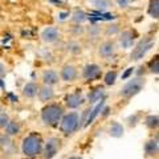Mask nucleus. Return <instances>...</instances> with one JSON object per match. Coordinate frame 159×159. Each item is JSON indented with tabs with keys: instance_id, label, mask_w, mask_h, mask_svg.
<instances>
[{
	"instance_id": "6e6552de",
	"label": "nucleus",
	"mask_w": 159,
	"mask_h": 159,
	"mask_svg": "<svg viewBox=\"0 0 159 159\" xmlns=\"http://www.w3.org/2000/svg\"><path fill=\"white\" fill-rule=\"evenodd\" d=\"M60 148V141L57 138H49L47 143H45V147H44V158L45 159H52L54 155L57 154Z\"/></svg>"
},
{
	"instance_id": "cd10ccee",
	"label": "nucleus",
	"mask_w": 159,
	"mask_h": 159,
	"mask_svg": "<svg viewBox=\"0 0 159 159\" xmlns=\"http://www.w3.org/2000/svg\"><path fill=\"white\" fill-rule=\"evenodd\" d=\"M68 51L70 52V53L77 54V53L81 52V45H80L78 43H74V41H72V43H69V44H68Z\"/></svg>"
},
{
	"instance_id": "39448f33",
	"label": "nucleus",
	"mask_w": 159,
	"mask_h": 159,
	"mask_svg": "<svg viewBox=\"0 0 159 159\" xmlns=\"http://www.w3.org/2000/svg\"><path fill=\"white\" fill-rule=\"evenodd\" d=\"M154 47V40L152 37H145L139 41L135 47H134L133 52L130 54V58L133 61H138L146 56V53L150 51V49Z\"/></svg>"
},
{
	"instance_id": "4468645a",
	"label": "nucleus",
	"mask_w": 159,
	"mask_h": 159,
	"mask_svg": "<svg viewBox=\"0 0 159 159\" xmlns=\"http://www.w3.org/2000/svg\"><path fill=\"white\" fill-rule=\"evenodd\" d=\"M39 89H40V86L36 82H33V81L27 82L23 88V94H24V97H27V98H33L39 94Z\"/></svg>"
},
{
	"instance_id": "412c9836",
	"label": "nucleus",
	"mask_w": 159,
	"mask_h": 159,
	"mask_svg": "<svg viewBox=\"0 0 159 159\" xmlns=\"http://www.w3.org/2000/svg\"><path fill=\"white\" fill-rule=\"evenodd\" d=\"M90 3L99 11H109L113 7L111 0H90Z\"/></svg>"
},
{
	"instance_id": "ddd939ff",
	"label": "nucleus",
	"mask_w": 159,
	"mask_h": 159,
	"mask_svg": "<svg viewBox=\"0 0 159 159\" xmlns=\"http://www.w3.org/2000/svg\"><path fill=\"white\" fill-rule=\"evenodd\" d=\"M82 102H84V97L80 93H72V94H68L65 97L66 106L70 107V109H77L78 106L82 105Z\"/></svg>"
},
{
	"instance_id": "1a4fd4ad",
	"label": "nucleus",
	"mask_w": 159,
	"mask_h": 159,
	"mask_svg": "<svg viewBox=\"0 0 159 159\" xmlns=\"http://www.w3.org/2000/svg\"><path fill=\"white\" fill-rule=\"evenodd\" d=\"M60 39V31L56 27H47L41 32V40L45 44H53Z\"/></svg>"
},
{
	"instance_id": "a211bd4d",
	"label": "nucleus",
	"mask_w": 159,
	"mask_h": 159,
	"mask_svg": "<svg viewBox=\"0 0 159 159\" xmlns=\"http://www.w3.org/2000/svg\"><path fill=\"white\" fill-rule=\"evenodd\" d=\"M158 139H150V141H147L146 142V145H145V152H146V155L148 157H152V155H155V154H158Z\"/></svg>"
},
{
	"instance_id": "f8f14e48",
	"label": "nucleus",
	"mask_w": 159,
	"mask_h": 159,
	"mask_svg": "<svg viewBox=\"0 0 159 159\" xmlns=\"http://www.w3.org/2000/svg\"><path fill=\"white\" fill-rule=\"evenodd\" d=\"M41 80H43L44 85L53 86V85H56V84L60 82V74L56 70H53V69H47V70L43 72Z\"/></svg>"
},
{
	"instance_id": "c85d7f7f",
	"label": "nucleus",
	"mask_w": 159,
	"mask_h": 159,
	"mask_svg": "<svg viewBox=\"0 0 159 159\" xmlns=\"http://www.w3.org/2000/svg\"><path fill=\"white\" fill-rule=\"evenodd\" d=\"M88 33H89V39H97L99 36V33H101V31H99V28L96 27V25H93L88 29Z\"/></svg>"
},
{
	"instance_id": "72a5a7b5",
	"label": "nucleus",
	"mask_w": 159,
	"mask_h": 159,
	"mask_svg": "<svg viewBox=\"0 0 159 159\" xmlns=\"http://www.w3.org/2000/svg\"><path fill=\"white\" fill-rule=\"evenodd\" d=\"M133 72H134V68H129V70H127L125 74H123L122 77H123V78H126V77H129V76H130V74H131Z\"/></svg>"
},
{
	"instance_id": "0eeeda50",
	"label": "nucleus",
	"mask_w": 159,
	"mask_h": 159,
	"mask_svg": "<svg viewBox=\"0 0 159 159\" xmlns=\"http://www.w3.org/2000/svg\"><path fill=\"white\" fill-rule=\"evenodd\" d=\"M101 76V66L98 64H86L82 69V77L88 80V81H92V80H96Z\"/></svg>"
},
{
	"instance_id": "b1692460",
	"label": "nucleus",
	"mask_w": 159,
	"mask_h": 159,
	"mask_svg": "<svg viewBox=\"0 0 159 159\" xmlns=\"http://www.w3.org/2000/svg\"><path fill=\"white\" fill-rule=\"evenodd\" d=\"M117 77H118V73L116 70H109L106 74H105V77H103V81H105V85L107 86H111L116 84L117 81Z\"/></svg>"
},
{
	"instance_id": "5701e85b",
	"label": "nucleus",
	"mask_w": 159,
	"mask_h": 159,
	"mask_svg": "<svg viewBox=\"0 0 159 159\" xmlns=\"http://www.w3.org/2000/svg\"><path fill=\"white\" fill-rule=\"evenodd\" d=\"M72 20L76 24H82L88 20V15L85 11H82V9H76L72 15Z\"/></svg>"
},
{
	"instance_id": "7ed1b4c3",
	"label": "nucleus",
	"mask_w": 159,
	"mask_h": 159,
	"mask_svg": "<svg viewBox=\"0 0 159 159\" xmlns=\"http://www.w3.org/2000/svg\"><path fill=\"white\" fill-rule=\"evenodd\" d=\"M60 122H61L60 123L61 131L65 134V135H70V134H73L80 126V116L76 111L68 113V114H65V116H62Z\"/></svg>"
},
{
	"instance_id": "f03ea898",
	"label": "nucleus",
	"mask_w": 159,
	"mask_h": 159,
	"mask_svg": "<svg viewBox=\"0 0 159 159\" xmlns=\"http://www.w3.org/2000/svg\"><path fill=\"white\" fill-rule=\"evenodd\" d=\"M21 151L25 157L28 158H34L37 157L40 152L43 151V141L41 138L36 134H31L24 138L21 143Z\"/></svg>"
},
{
	"instance_id": "473e14b6",
	"label": "nucleus",
	"mask_w": 159,
	"mask_h": 159,
	"mask_svg": "<svg viewBox=\"0 0 159 159\" xmlns=\"http://www.w3.org/2000/svg\"><path fill=\"white\" fill-rule=\"evenodd\" d=\"M6 66H4L3 62H0V78H3L4 76H6Z\"/></svg>"
},
{
	"instance_id": "2eb2a0df",
	"label": "nucleus",
	"mask_w": 159,
	"mask_h": 159,
	"mask_svg": "<svg viewBox=\"0 0 159 159\" xmlns=\"http://www.w3.org/2000/svg\"><path fill=\"white\" fill-rule=\"evenodd\" d=\"M39 97L43 102H48V101H51V99H53V97H54L53 88L48 86V85H43L39 89Z\"/></svg>"
},
{
	"instance_id": "4be33fe9",
	"label": "nucleus",
	"mask_w": 159,
	"mask_h": 159,
	"mask_svg": "<svg viewBox=\"0 0 159 159\" xmlns=\"http://www.w3.org/2000/svg\"><path fill=\"white\" fill-rule=\"evenodd\" d=\"M20 130H21V127H20L19 122H16V121H9L8 125L6 126V134L8 137L17 135V134L20 133Z\"/></svg>"
},
{
	"instance_id": "f704fd0d",
	"label": "nucleus",
	"mask_w": 159,
	"mask_h": 159,
	"mask_svg": "<svg viewBox=\"0 0 159 159\" xmlns=\"http://www.w3.org/2000/svg\"><path fill=\"white\" fill-rule=\"evenodd\" d=\"M69 159H81V158H78V157H72V158H69Z\"/></svg>"
},
{
	"instance_id": "f257e3e1",
	"label": "nucleus",
	"mask_w": 159,
	"mask_h": 159,
	"mask_svg": "<svg viewBox=\"0 0 159 159\" xmlns=\"http://www.w3.org/2000/svg\"><path fill=\"white\" fill-rule=\"evenodd\" d=\"M64 116V109L57 103H49L41 110V119L47 126H57Z\"/></svg>"
},
{
	"instance_id": "2f4dec72",
	"label": "nucleus",
	"mask_w": 159,
	"mask_h": 159,
	"mask_svg": "<svg viewBox=\"0 0 159 159\" xmlns=\"http://www.w3.org/2000/svg\"><path fill=\"white\" fill-rule=\"evenodd\" d=\"M0 145H9V138L8 135H3V137H0Z\"/></svg>"
},
{
	"instance_id": "9d476101",
	"label": "nucleus",
	"mask_w": 159,
	"mask_h": 159,
	"mask_svg": "<svg viewBox=\"0 0 159 159\" xmlns=\"http://www.w3.org/2000/svg\"><path fill=\"white\" fill-rule=\"evenodd\" d=\"M116 51H117V47H116V43L114 41H103L101 45L98 48V54L101 56L102 58H109L116 54Z\"/></svg>"
},
{
	"instance_id": "9b49d317",
	"label": "nucleus",
	"mask_w": 159,
	"mask_h": 159,
	"mask_svg": "<svg viewBox=\"0 0 159 159\" xmlns=\"http://www.w3.org/2000/svg\"><path fill=\"white\" fill-rule=\"evenodd\" d=\"M119 45H121L123 49H130L134 45V41H135V33L133 31H123L122 33H119L118 37Z\"/></svg>"
},
{
	"instance_id": "6ab92c4d",
	"label": "nucleus",
	"mask_w": 159,
	"mask_h": 159,
	"mask_svg": "<svg viewBox=\"0 0 159 159\" xmlns=\"http://www.w3.org/2000/svg\"><path fill=\"white\" fill-rule=\"evenodd\" d=\"M123 131H125V130H123V126L119 122H116V121L111 122L110 129H109V134H110L111 137H114V138H121L123 135Z\"/></svg>"
},
{
	"instance_id": "c9c22d12",
	"label": "nucleus",
	"mask_w": 159,
	"mask_h": 159,
	"mask_svg": "<svg viewBox=\"0 0 159 159\" xmlns=\"http://www.w3.org/2000/svg\"><path fill=\"white\" fill-rule=\"evenodd\" d=\"M0 114H2V106H0Z\"/></svg>"
},
{
	"instance_id": "a878e982",
	"label": "nucleus",
	"mask_w": 159,
	"mask_h": 159,
	"mask_svg": "<svg viewBox=\"0 0 159 159\" xmlns=\"http://www.w3.org/2000/svg\"><path fill=\"white\" fill-rule=\"evenodd\" d=\"M119 32V25L118 24H109L106 27V31L105 34L106 36H113V34H117Z\"/></svg>"
},
{
	"instance_id": "f3484780",
	"label": "nucleus",
	"mask_w": 159,
	"mask_h": 159,
	"mask_svg": "<svg viewBox=\"0 0 159 159\" xmlns=\"http://www.w3.org/2000/svg\"><path fill=\"white\" fill-rule=\"evenodd\" d=\"M103 94H105V90H103V88H96V89H93V90L89 93V96H88V101L90 102V103H96L98 101H101L102 97H103Z\"/></svg>"
},
{
	"instance_id": "423d86ee",
	"label": "nucleus",
	"mask_w": 159,
	"mask_h": 159,
	"mask_svg": "<svg viewBox=\"0 0 159 159\" xmlns=\"http://www.w3.org/2000/svg\"><path fill=\"white\" fill-rule=\"evenodd\" d=\"M77 76H78V70L72 64L64 65L61 72H60V80H62L64 82H73L77 78Z\"/></svg>"
},
{
	"instance_id": "7c9ffc66",
	"label": "nucleus",
	"mask_w": 159,
	"mask_h": 159,
	"mask_svg": "<svg viewBox=\"0 0 159 159\" xmlns=\"http://www.w3.org/2000/svg\"><path fill=\"white\" fill-rule=\"evenodd\" d=\"M116 3L119 8H127L130 4V0H116Z\"/></svg>"
},
{
	"instance_id": "aec40b11",
	"label": "nucleus",
	"mask_w": 159,
	"mask_h": 159,
	"mask_svg": "<svg viewBox=\"0 0 159 159\" xmlns=\"http://www.w3.org/2000/svg\"><path fill=\"white\" fill-rule=\"evenodd\" d=\"M147 13L152 19L159 17V0H150L147 7Z\"/></svg>"
},
{
	"instance_id": "dca6fc26",
	"label": "nucleus",
	"mask_w": 159,
	"mask_h": 159,
	"mask_svg": "<svg viewBox=\"0 0 159 159\" xmlns=\"http://www.w3.org/2000/svg\"><path fill=\"white\" fill-rule=\"evenodd\" d=\"M103 106H105V101H103V99H101V101L97 103V106L90 110V114H89V117H88V121H86V123H85V126H88V125H90V123H93L94 119L98 117V114L102 111Z\"/></svg>"
},
{
	"instance_id": "c756f323",
	"label": "nucleus",
	"mask_w": 159,
	"mask_h": 159,
	"mask_svg": "<svg viewBox=\"0 0 159 159\" xmlns=\"http://www.w3.org/2000/svg\"><path fill=\"white\" fill-rule=\"evenodd\" d=\"M8 122H9V117L7 114H4V113L0 114V129H6Z\"/></svg>"
},
{
	"instance_id": "393cba45",
	"label": "nucleus",
	"mask_w": 159,
	"mask_h": 159,
	"mask_svg": "<svg viewBox=\"0 0 159 159\" xmlns=\"http://www.w3.org/2000/svg\"><path fill=\"white\" fill-rule=\"evenodd\" d=\"M145 123L148 129H157L159 125V118H158L157 114H151V116H148L145 119Z\"/></svg>"
},
{
	"instance_id": "20e7f679",
	"label": "nucleus",
	"mask_w": 159,
	"mask_h": 159,
	"mask_svg": "<svg viewBox=\"0 0 159 159\" xmlns=\"http://www.w3.org/2000/svg\"><path fill=\"white\" fill-rule=\"evenodd\" d=\"M143 86H145V78H142V77L131 78L130 81L126 82L125 85L122 86L119 94H121V97H123V98H131L141 92Z\"/></svg>"
},
{
	"instance_id": "bb28decb",
	"label": "nucleus",
	"mask_w": 159,
	"mask_h": 159,
	"mask_svg": "<svg viewBox=\"0 0 159 159\" xmlns=\"http://www.w3.org/2000/svg\"><path fill=\"white\" fill-rule=\"evenodd\" d=\"M148 68H150L151 73L158 74V72H159V60H158V56H155V58L150 61V64H148Z\"/></svg>"
}]
</instances>
